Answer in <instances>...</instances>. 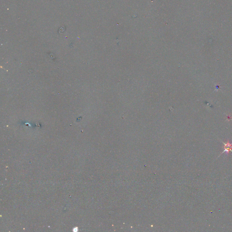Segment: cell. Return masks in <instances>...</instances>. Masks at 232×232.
<instances>
[{
	"label": "cell",
	"instance_id": "6da1fadb",
	"mask_svg": "<svg viewBox=\"0 0 232 232\" xmlns=\"http://www.w3.org/2000/svg\"><path fill=\"white\" fill-rule=\"evenodd\" d=\"M223 148L224 150L221 153L222 154L223 153L228 154L230 151L232 152V143H230L229 141H228L226 143L223 142Z\"/></svg>",
	"mask_w": 232,
	"mask_h": 232
}]
</instances>
